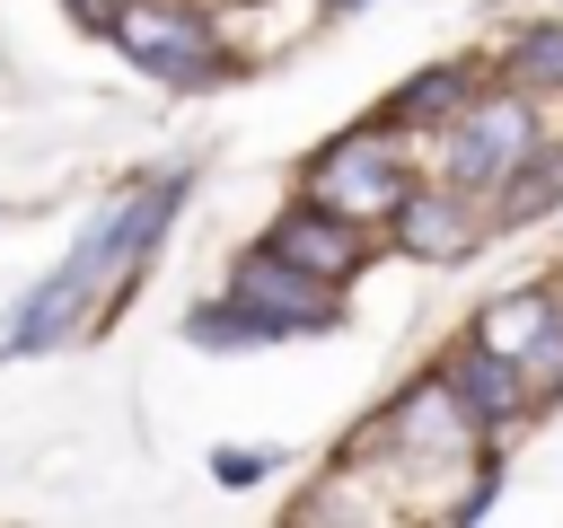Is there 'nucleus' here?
I'll return each instance as SVG.
<instances>
[{
	"instance_id": "obj_5",
	"label": "nucleus",
	"mask_w": 563,
	"mask_h": 528,
	"mask_svg": "<svg viewBox=\"0 0 563 528\" xmlns=\"http://www.w3.org/2000/svg\"><path fill=\"white\" fill-rule=\"evenodd\" d=\"M273 343H299V334H334L343 326V290L334 282H317V273H299L290 255H273V246H246V255H229V282H220Z\"/></svg>"
},
{
	"instance_id": "obj_14",
	"label": "nucleus",
	"mask_w": 563,
	"mask_h": 528,
	"mask_svg": "<svg viewBox=\"0 0 563 528\" xmlns=\"http://www.w3.org/2000/svg\"><path fill=\"white\" fill-rule=\"evenodd\" d=\"M185 343H194V352H255V343H273V334H264L229 290H211V299L185 308Z\"/></svg>"
},
{
	"instance_id": "obj_10",
	"label": "nucleus",
	"mask_w": 563,
	"mask_h": 528,
	"mask_svg": "<svg viewBox=\"0 0 563 528\" xmlns=\"http://www.w3.org/2000/svg\"><path fill=\"white\" fill-rule=\"evenodd\" d=\"M431 370H440V387L457 396V414L475 422V440H510V431L537 414V405H528V387H519V370H510L493 343H475V334H466V343H449Z\"/></svg>"
},
{
	"instance_id": "obj_16",
	"label": "nucleus",
	"mask_w": 563,
	"mask_h": 528,
	"mask_svg": "<svg viewBox=\"0 0 563 528\" xmlns=\"http://www.w3.org/2000/svg\"><path fill=\"white\" fill-rule=\"evenodd\" d=\"M325 9H369V0H325Z\"/></svg>"
},
{
	"instance_id": "obj_8",
	"label": "nucleus",
	"mask_w": 563,
	"mask_h": 528,
	"mask_svg": "<svg viewBox=\"0 0 563 528\" xmlns=\"http://www.w3.org/2000/svg\"><path fill=\"white\" fill-rule=\"evenodd\" d=\"M352 449H387V458H431V466H466V449H475V422L457 414V396L440 387V370H422V378H405L361 431H352Z\"/></svg>"
},
{
	"instance_id": "obj_12",
	"label": "nucleus",
	"mask_w": 563,
	"mask_h": 528,
	"mask_svg": "<svg viewBox=\"0 0 563 528\" xmlns=\"http://www.w3.org/2000/svg\"><path fill=\"white\" fill-rule=\"evenodd\" d=\"M554 202H563V150H554V141H537V150L493 185L484 220H493V229H528V220H545Z\"/></svg>"
},
{
	"instance_id": "obj_13",
	"label": "nucleus",
	"mask_w": 563,
	"mask_h": 528,
	"mask_svg": "<svg viewBox=\"0 0 563 528\" xmlns=\"http://www.w3.org/2000/svg\"><path fill=\"white\" fill-rule=\"evenodd\" d=\"M501 79H510V88H528L537 106H545V97H563V9H554V18H528V26L501 44Z\"/></svg>"
},
{
	"instance_id": "obj_2",
	"label": "nucleus",
	"mask_w": 563,
	"mask_h": 528,
	"mask_svg": "<svg viewBox=\"0 0 563 528\" xmlns=\"http://www.w3.org/2000/svg\"><path fill=\"white\" fill-rule=\"evenodd\" d=\"M97 35H106L141 79H158V88H176V97L220 88V79L238 70V44L220 35L211 0H114Z\"/></svg>"
},
{
	"instance_id": "obj_7",
	"label": "nucleus",
	"mask_w": 563,
	"mask_h": 528,
	"mask_svg": "<svg viewBox=\"0 0 563 528\" xmlns=\"http://www.w3.org/2000/svg\"><path fill=\"white\" fill-rule=\"evenodd\" d=\"M484 194H466V185H449V176H413L405 194H396V211L378 220V238L405 255V264H466L475 246H484Z\"/></svg>"
},
{
	"instance_id": "obj_15",
	"label": "nucleus",
	"mask_w": 563,
	"mask_h": 528,
	"mask_svg": "<svg viewBox=\"0 0 563 528\" xmlns=\"http://www.w3.org/2000/svg\"><path fill=\"white\" fill-rule=\"evenodd\" d=\"M211 475H220V484H264V475H273V449H220Z\"/></svg>"
},
{
	"instance_id": "obj_6",
	"label": "nucleus",
	"mask_w": 563,
	"mask_h": 528,
	"mask_svg": "<svg viewBox=\"0 0 563 528\" xmlns=\"http://www.w3.org/2000/svg\"><path fill=\"white\" fill-rule=\"evenodd\" d=\"M466 334H475V343H493V352H501V361L519 370L528 405H554V396H563V299H554L545 282H528V290H501V299H484Z\"/></svg>"
},
{
	"instance_id": "obj_4",
	"label": "nucleus",
	"mask_w": 563,
	"mask_h": 528,
	"mask_svg": "<svg viewBox=\"0 0 563 528\" xmlns=\"http://www.w3.org/2000/svg\"><path fill=\"white\" fill-rule=\"evenodd\" d=\"M537 141H545L537 97H528V88H510V79H493V88H475V97L449 114V132H440V176H449V185H466V194H493V185H501Z\"/></svg>"
},
{
	"instance_id": "obj_11",
	"label": "nucleus",
	"mask_w": 563,
	"mask_h": 528,
	"mask_svg": "<svg viewBox=\"0 0 563 528\" xmlns=\"http://www.w3.org/2000/svg\"><path fill=\"white\" fill-rule=\"evenodd\" d=\"M475 88H484V70H475L466 53H449V62L405 70V79L378 97V114H369V123H387L396 141H440V132H449V114H457Z\"/></svg>"
},
{
	"instance_id": "obj_3",
	"label": "nucleus",
	"mask_w": 563,
	"mask_h": 528,
	"mask_svg": "<svg viewBox=\"0 0 563 528\" xmlns=\"http://www.w3.org/2000/svg\"><path fill=\"white\" fill-rule=\"evenodd\" d=\"M405 185H413V158H405V141H396L387 123H343V132L317 141V158L299 167V194L325 202V211H343V220H361L369 238H378V220L396 211Z\"/></svg>"
},
{
	"instance_id": "obj_9",
	"label": "nucleus",
	"mask_w": 563,
	"mask_h": 528,
	"mask_svg": "<svg viewBox=\"0 0 563 528\" xmlns=\"http://www.w3.org/2000/svg\"><path fill=\"white\" fill-rule=\"evenodd\" d=\"M255 246L290 255L299 273H317V282H334V290H352V282L369 273V229L343 220V211H325V202H308V194H299L290 211H273V229H264Z\"/></svg>"
},
{
	"instance_id": "obj_17",
	"label": "nucleus",
	"mask_w": 563,
	"mask_h": 528,
	"mask_svg": "<svg viewBox=\"0 0 563 528\" xmlns=\"http://www.w3.org/2000/svg\"><path fill=\"white\" fill-rule=\"evenodd\" d=\"M211 9H238V0H211Z\"/></svg>"
},
{
	"instance_id": "obj_1",
	"label": "nucleus",
	"mask_w": 563,
	"mask_h": 528,
	"mask_svg": "<svg viewBox=\"0 0 563 528\" xmlns=\"http://www.w3.org/2000/svg\"><path fill=\"white\" fill-rule=\"evenodd\" d=\"M185 194H194V167H158L150 185L114 194V202L70 238V255H62L35 290H18V308H9V326H0V361L53 352V343H70V334H106V317H114V308L132 299V282L150 273L167 220L185 211Z\"/></svg>"
}]
</instances>
